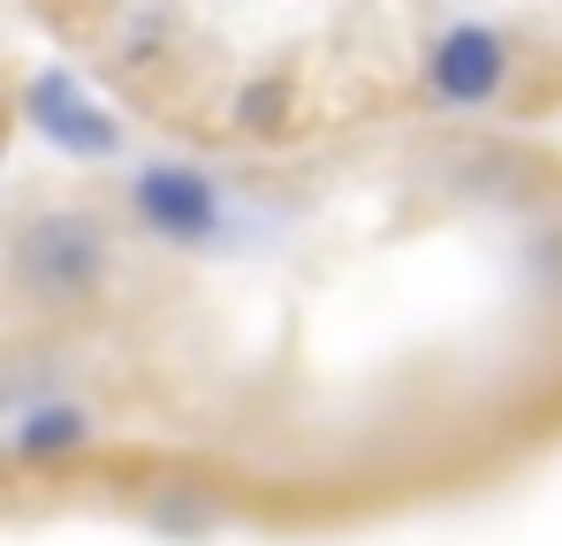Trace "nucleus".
Masks as SVG:
<instances>
[{"instance_id":"f257e3e1","label":"nucleus","mask_w":562,"mask_h":546,"mask_svg":"<svg viewBox=\"0 0 562 546\" xmlns=\"http://www.w3.org/2000/svg\"><path fill=\"white\" fill-rule=\"evenodd\" d=\"M15 273L46 304H85L106 281V228H99L92 213H38L15 236Z\"/></svg>"},{"instance_id":"f03ea898","label":"nucleus","mask_w":562,"mask_h":546,"mask_svg":"<svg viewBox=\"0 0 562 546\" xmlns=\"http://www.w3.org/2000/svg\"><path fill=\"white\" fill-rule=\"evenodd\" d=\"M130 205H137V220L160 236V243H213L221 236V190L205 168H176V160H153V168H137L130 182Z\"/></svg>"},{"instance_id":"7ed1b4c3","label":"nucleus","mask_w":562,"mask_h":546,"mask_svg":"<svg viewBox=\"0 0 562 546\" xmlns=\"http://www.w3.org/2000/svg\"><path fill=\"white\" fill-rule=\"evenodd\" d=\"M23 114H31V129H38L46 145H61L69 160H106V152L122 145V122H114L69 69H38L31 91H23Z\"/></svg>"},{"instance_id":"20e7f679","label":"nucleus","mask_w":562,"mask_h":546,"mask_svg":"<svg viewBox=\"0 0 562 546\" xmlns=\"http://www.w3.org/2000/svg\"><path fill=\"white\" fill-rule=\"evenodd\" d=\"M426 84L441 106H486L494 91L509 84V46L502 31L486 23H449L434 46H426Z\"/></svg>"},{"instance_id":"39448f33","label":"nucleus","mask_w":562,"mask_h":546,"mask_svg":"<svg viewBox=\"0 0 562 546\" xmlns=\"http://www.w3.org/2000/svg\"><path fill=\"white\" fill-rule=\"evenodd\" d=\"M92 441V418L77 410V402H46V410H31L23 425H15V455H31V463H46V455H77Z\"/></svg>"},{"instance_id":"423d86ee","label":"nucleus","mask_w":562,"mask_h":546,"mask_svg":"<svg viewBox=\"0 0 562 546\" xmlns=\"http://www.w3.org/2000/svg\"><path fill=\"white\" fill-rule=\"evenodd\" d=\"M236 114L267 129V114H281V84H259V91H244V99H236Z\"/></svg>"}]
</instances>
